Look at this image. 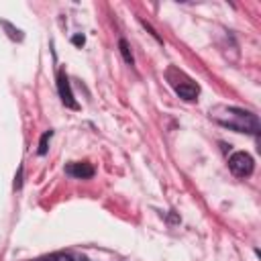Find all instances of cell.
<instances>
[{"instance_id": "cell-8", "label": "cell", "mask_w": 261, "mask_h": 261, "mask_svg": "<svg viewBox=\"0 0 261 261\" xmlns=\"http://www.w3.org/2000/svg\"><path fill=\"white\" fill-rule=\"evenodd\" d=\"M2 27L8 31V35H10V39H16V41H22V33L18 31V29H14L10 22H2Z\"/></svg>"}, {"instance_id": "cell-1", "label": "cell", "mask_w": 261, "mask_h": 261, "mask_svg": "<svg viewBox=\"0 0 261 261\" xmlns=\"http://www.w3.org/2000/svg\"><path fill=\"white\" fill-rule=\"evenodd\" d=\"M210 116L216 122H220V124H224V126H228L237 133H251V135L259 133V120L251 112H245V110H239V108L218 106V108L210 110Z\"/></svg>"}, {"instance_id": "cell-2", "label": "cell", "mask_w": 261, "mask_h": 261, "mask_svg": "<svg viewBox=\"0 0 261 261\" xmlns=\"http://www.w3.org/2000/svg\"><path fill=\"white\" fill-rule=\"evenodd\" d=\"M228 167H230V171H232L234 175L247 177V175H251V171H253V167H255V161H253V157H251L249 153L237 151V153H232V155L228 157Z\"/></svg>"}, {"instance_id": "cell-9", "label": "cell", "mask_w": 261, "mask_h": 261, "mask_svg": "<svg viewBox=\"0 0 261 261\" xmlns=\"http://www.w3.org/2000/svg\"><path fill=\"white\" fill-rule=\"evenodd\" d=\"M51 130H47L43 137H41V143H39V155H45L47 153V143H49V139H51Z\"/></svg>"}, {"instance_id": "cell-10", "label": "cell", "mask_w": 261, "mask_h": 261, "mask_svg": "<svg viewBox=\"0 0 261 261\" xmlns=\"http://www.w3.org/2000/svg\"><path fill=\"white\" fill-rule=\"evenodd\" d=\"M71 43H73L75 47H82V45L86 43V39H84V35H75V37L71 39Z\"/></svg>"}, {"instance_id": "cell-4", "label": "cell", "mask_w": 261, "mask_h": 261, "mask_svg": "<svg viewBox=\"0 0 261 261\" xmlns=\"http://www.w3.org/2000/svg\"><path fill=\"white\" fill-rule=\"evenodd\" d=\"M173 88H175V92H177V96L179 98H184V100H194L196 96H198V86L192 82V80H184V82H179V84H173Z\"/></svg>"}, {"instance_id": "cell-5", "label": "cell", "mask_w": 261, "mask_h": 261, "mask_svg": "<svg viewBox=\"0 0 261 261\" xmlns=\"http://www.w3.org/2000/svg\"><path fill=\"white\" fill-rule=\"evenodd\" d=\"M65 171H67L69 175L77 177V179H88V177L94 175V167H92L90 163H69V165L65 167Z\"/></svg>"}, {"instance_id": "cell-11", "label": "cell", "mask_w": 261, "mask_h": 261, "mask_svg": "<svg viewBox=\"0 0 261 261\" xmlns=\"http://www.w3.org/2000/svg\"><path fill=\"white\" fill-rule=\"evenodd\" d=\"M20 184H22V167L18 169V173H16V177H14V188L18 190V188H20Z\"/></svg>"}, {"instance_id": "cell-6", "label": "cell", "mask_w": 261, "mask_h": 261, "mask_svg": "<svg viewBox=\"0 0 261 261\" xmlns=\"http://www.w3.org/2000/svg\"><path fill=\"white\" fill-rule=\"evenodd\" d=\"M118 47H120V53H122L124 61H126V63H133V53H130V47H128V43H126L124 39H120V41H118Z\"/></svg>"}, {"instance_id": "cell-3", "label": "cell", "mask_w": 261, "mask_h": 261, "mask_svg": "<svg viewBox=\"0 0 261 261\" xmlns=\"http://www.w3.org/2000/svg\"><path fill=\"white\" fill-rule=\"evenodd\" d=\"M57 90H59V98L67 108H77V102L73 100V92L69 88V80L65 75V71L57 73Z\"/></svg>"}, {"instance_id": "cell-7", "label": "cell", "mask_w": 261, "mask_h": 261, "mask_svg": "<svg viewBox=\"0 0 261 261\" xmlns=\"http://www.w3.org/2000/svg\"><path fill=\"white\" fill-rule=\"evenodd\" d=\"M37 261H73L69 255H65V253H53V255H47V257H41V259H37Z\"/></svg>"}]
</instances>
